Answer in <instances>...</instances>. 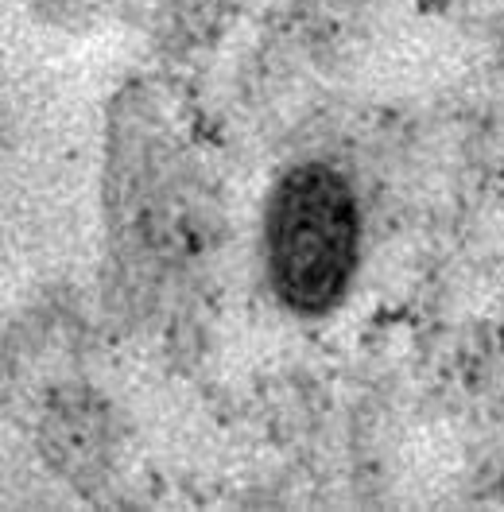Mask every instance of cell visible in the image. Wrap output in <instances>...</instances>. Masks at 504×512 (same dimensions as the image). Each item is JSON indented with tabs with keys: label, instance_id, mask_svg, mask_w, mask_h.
<instances>
[{
	"label": "cell",
	"instance_id": "cell-3",
	"mask_svg": "<svg viewBox=\"0 0 504 512\" xmlns=\"http://www.w3.org/2000/svg\"><path fill=\"white\" fill-rule=\"evenodd\" d=\"M113 419L90 388H55L39 419V450L63 481L90 493L113 470Z\"/></svg>",
	"mask_w": 504,
	"mask_h": 512
},
{
	"label": "cell",
	"instance_id": "cell-2",
	"mask_svg": "<svg viewBox=\"0 0 504 512\" xmlns=\"http://www.w3.org/2000/svg\"><path fill=\"white\" fill-rule=\"evenodd\" d=\"M369 249L357 179L330 156H299L260 198L256 256L268 299L295 322H326L349 303Z\"/></svg>",
	"mask_w": 504,
	"mask_h": 512
},
{
	"label": "cell",
	"instance_id": "cell-1",
	"mask_svg": "<svg viewBox=\"0 0 504 512\" xmlns=\"http://www.w3.org/2000/svg\"><path fill=\"white\" fill-rule=\"evenodd\" d=\"M218 194L148 82H125L101 140V288L113 322L156 326L198 288Z\"/></svg>",
	"mask_w": 504,
	"mask_h": 512
}]
</instances>
